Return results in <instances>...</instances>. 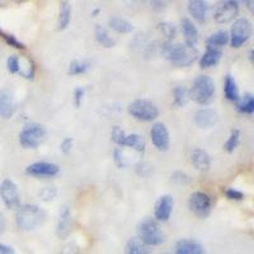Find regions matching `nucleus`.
Listing matches in <instances>:
<instances>
[{"label":"nucleus","mask_w":254,"mask_h":254,"mask_svg":"<svg viewBox=\"0 0 254 254\" xmlns=\"http://www.w3.org/2000/svg\"><path fill=\"white\" fill-rule=\"evenodd\" d=\"M162 54L178 67L190 66L198 58V50L187 44L172 45L171 42H165L162 45Z\"/></svg>","instance_id":"1"},{"label":"nucleus","mask_w":254,"mask_h":254,"mask_svg":"<svg viewBox=\"0 0 254 254\" xmlns=\"http://www.w3.org/2000/svg\"><path fill=\"white\" fill-rule=\"evenodd\" d=\"M47 219V212L37 205H23L18 207L15 214V222L20 230H35L38 226L44 225Z\"/></svg>","instance_id":"2"},{"label":"nucleus","mask_w":254,"mask_h":254,"mask_svg":"<svg viewBox=\"0 0 254 254\" xmlns=\"http://www.w3.org/2000/svg\"><path fill=\"white\" fill-rule=\"evenodd\" d=\"M215 92H216L215 81L208 75L197 76L190 89L188 90L190 98L193 99L196 103L202 104V106H207L214 101Z\"/></svg>","instance_id":"3"},{"label":"nucleus","mask_w":254,"mask_h":254,"mask_svg":"<svg viewBox=\"0 0 254 254\" xmlns=\"http://www.w3.org/2000/svg\"><path fill=\"white\" fill-rule=\"evenodd\" d=\"M137 239L145 246H160L165 242V234L158 221L145 219L137 225Z\"/></svg>","instance_id":"4"},{"label":"nucleus","mask_w":254,"mask_h":254,"mask_svg":"<svg viewBox=\"0 0 254 254\" xmlns=\"http://www.w3.org/2000/svg\"><path fill=\"white\" fill-rule=\"evenodd\" d=\"M47 131L45 126L37 122H31L19 132V144L26 149H36L45 141Z\"/></svg>","instance_id":"5"},{"label":"nucleus","mask_w":254,"mask_h":254,"mask_svg":"<svg viewBox=\"0 0 254 254\" xmlns=\"http://www.w3.org/2000/svg\"><path fill=\"white\" fill-rule=\"evenodd\" d=\"M252 33H253V24L251 20L246 17H240L231 26L230 33H229V37H230L229 42L233 47L239 49L251 38Z\"/></svg>","instance_id":"6"},{"label":"nucleus","mask_w":254,"mask_h":254,"mask_svg":"<svg viewBox=\"0 0 254 254\" xmlns=\"http://www.w3.org/2000/svg\"><path fill=\"white\" fill-rule=\"evenodd\" d=\"M128 113L140 121H154L158 119L159 110L155 104L147 99H136L128 106Z\"/></svg>","instance_id":"7"},{"label":"nucleus","mask_w":254,"mask_h":254,"mask_svg":"<svg viewBox=\"0 0 254 254\" xmlns=\"http://www.w3.org/2000/svg\"><path fill=\"white\" fill-rule=\"evenodd\" d=\"M211 206H212V201L206 192L196 190L193 193H190V198H188V207H190V212L199 219H205L210 215Z\"/></svg>","instance_id":"8"},{"label":"nucleus","mask_w":254,"mask_h":254,"mask_svg":"<svg viewBox=\"0 0 254 254\" xmlns=\"http://www.w3.org/2000/svg\"><path fill=\"white\" fill-rule=\"evenodd\" d=\"M0 196L8 208H18L20 206V193L17 185L10 178H5L0 183Z\"/></svg>","instance_id":"9"},{"label":"nucleus","mask_w":254,"mask_h":254,"mask_svg":"<svg viewBox=\"0 0 254 254\" xmlns=\"http://www.w3.org/2000/svg\"><path fill=\"white\" fill-rule=\"evenodd\" d=\"M238 14H239V3L235 0H226L216 6L214 18L217 23L225 24L231 22Z\"/></svg>","instance_id":"10"},{"label":"nucleus","mask_w":254,"mask_h":254,"mask_svg":"<svg viewBox=\"0 0 254 254\" xmlns=\"http://www.w3.org/2000/svg\"><path fill=\"white\" fill-rule=\"evenodd\" d=\"M150 137L154 146L160 151H167L171 144V136L167 126L163 122H156L150 130Z\"/></svg>","instance_id":"11"},{"label":"nucleus","mask_w":254,"mask_h":254,"mask_svg":"<svg viewBox=\"0 0 254 254\" xmlns=\"http://www.w3.org/2000/svg\"><path fill=\"white\" fill-rule=\"evenodd\" d=\"M60 172V167L55 163L36 162L26 168V173L32 177H54Z\"/></svg>","instance_id":"12"},{"label":"nucleus","mask_w":254,"mask_h":254,"mask_svg":"<svg viewBox=\"0 0 254 254\" xmlns=\"http://www.w3.org/2000/svg\"><path fill=\"white\" fill-rule=\"evenodd\" d=\"M72 219H71V211L67 205H64L60 208V215H59V222L56 226V235L60 239H65L69 237L71 233Z\"/></svg>","instance_id":"13"},{"label":"nucleus","mask_w":254,"mask_h":254,"mask_svg":"<svg viewBox=\"0 0 254 254\" xmlns=\"http://www.w3.org/2000/svg\"><path fill=\"white\" fill-rule=\"evenodd\" d=\"M174 199L169 194H164L159 198L155 206V219L158 221H168L173 212Z\"/></svg>","instance_id":"14"},{"label":"nucleus","mask_w":254,"mask_h":254,"mask_svg":"<svg viewBox=\"0 0 254 254\" xmlns=\"http://www.w3.org/2000/svg\"><path fill=\"white\" fill-rule=\"evenodd\" d=\"M219 121V113L212 108H201L194 115V124L199 128H208L217 124Z\"/></svg>","instance_id":"15"},{"label":"nucleus","mask_w":254,"mask_h":254,"mask_svg":"<svg viewBox=\"0 0 254 254\" xmlns=\"http://www.w3.org/2000/svg\"><path fill=\"white\" fill-rule=\"evenodd\" d=\"M15 102L13 98L12 93L8 90L0 92V116L3 119H10L15 112Z\"/></svg>","instance_id":"16"},{"label":"nucleus","mask_w":254,"mask_h":254,"mask_svg":"<svg viewBox=\"0 0 254 254\" xmlns=\"http://www.w3.org/2000/svg\"><path fill=\"white\" fill-rule=\"evenodd\" d=\"M176 254H205V248L193 239H181L177 243Z\"/></svg>","instance_id":"17"},{"label":"nucleus","mask_w":254,"mask_h":254,"mask_svg":"<svg viewBox=\"0 0 254 254\" xmlns=\"http://www.w3.org/2000/svg\"><path fill=\"white\" fill-rule=\"evenodd\" d=\"M190 162H192V164H193L197 171L201 172H206L211 165V159L207 151H205L203 149H199V147L194 149L190 153Z\"/></svg>","instance_id":"18"},{"label":"nucleus","mask_w":254,"mask_h":254,"mask_svg":"<svg viewBox=\"0 0 254 254\" xmlns=\"http://www.w3.org/2000/svg\"><path fill=\"white\" fill-rule=\"evenodd\" d=\"M181 27H182V32L185 35L186 44L190 46H194L198 42V29H197L196 24L190 18H183L181 22Z\"/></svg>","instance_id":"19"},{"label":"nucleus","mask_w":254,"mask_h":254,"mask_svg":"<svg viewBox=\"0 0 254 254\" xmlns=\"http://www.w3.org/2000/svg\"><path fill=\"white\" fill-rule=\"evenodd\" d=\"M207 10L208 5L206 1H202V0H192L188 3V12L197 22L199 23H203L206 20V17H207Z\"/></svg>","instance_id":"20"},{"label":"nucleus","mask_w":254,"mask_h":254,"mask_svg":"<svg viewBox=\"0 0 254 254\" xmlns=\"http://www.w3.org/2000/svg\"><path fill=\"white\" fill-rule=\"evenodd\" d=\"M222 52L219 49H211L207 47L206 52L203 54L201 58H199V66L202 69H208V67H212L215 65H217L221 59Z\"/></svg>","instance_id":"21"},{"label":"nucleus","mask_w":254,"mask_h":254,"mask_svg":"<svg viewBox=\"0 0 254 254\" xmlns=\"http://www.w3.org/2000/svg\"><path fill=\"white\" fill-rule=\"evenodd\" d=\"M229 41H230L229 32L225 31V29H220V31L212 33L206 40V45H207V47H211V49H219V47L228 45Z\"/></svg>","instance_id":"22"},{"label":"nucleus","mask_w":254,"mask_h":254,"mask_svg":"<svg viewBox=\"0 0 254 254\" xmlns=\"http://www.w3.org/2000/svg\"><path fill=\"white\" fill-rule=\"evenodd\" d=\"M224 94L225 98L230 102H238L239 99V88L235 81L234 76L226 75L224 81Z\"/></svg>","instance_id":"23"},{"label":"nucleus","mask_w":254,"mask_h":254,"mask_svg":"<svg viewBox=\"0 0 254 254\" xmlns=\"http://www.w3.org/2000/svg\"><path fill=\"white\" fill-rule=\"evenodd\" d=\"M71 20V5L67 1H61L60 3V13H59L58 29L64 31L66 29Z\"/></svg>","instance_id":"24"},{"label":"nucleus","mask_w":254,"mask_h":254,"mask_svg":"<svg viewBox=\"0 0 254 254\" xmlns=\"http://www.w3.org/2000/svg\"><path fill=\"white\" fill-rule=\"evenodd\" d=\"M121 146L132 147L133 150L139 151L140 154H142L145 151V140L141 135H139V133H132V135H128L125 137Z\"/></svg>","instance_id":"25"},{"label":"nucleus","mask_w":254,"mask_h":254,"mask_svg":"<svg viewBox=\"0 0 254 254\" xmlns=\"http://www.w3.org/2000/svg\"><path fill=\"white\" fill-rule=\"evenodd\" d=\"M108 24L112 29L119 33H128L133 31V26L127 19L121 17H111L108 19Z\"/></svg>","instance_id":"26"},{"label":"nucleus","mask_w":254,"mask_h":254,"mask_svg":"<svg viewBox=\"0 0 254 254\" xmlns=\"http://www.w3.org/2000/svg\"><path fill=\"white\" fill-rule=\"evenodd\" d=\"M95 38H97V41H98L102 46L107 47V49L113 47L116 45V41L111 37L107 29L104 28V27L99 26V24L95 26Z\"/></svg>","instance_id":"27"},{"label":"nucleus","mask_w":254,"mask_h":254,"mask_svg":"<svg viewBox=\"0 0 254 254\" xmlns=\"http://www.w3.org/2000/svg\"><path fill=\"white\" fill-rule=\"evenodd\" d=\"M125 254H150L147 247L142 244L137 238H131L126 246Z\"/></svg>","instance_id":"28"},{"label":"nucleus","mask_w":254,"mask_h":254,"mask_svg":"<svg viewBox=\"0 0 254 254\" xmlns=\"http://www.w3.org/2000/svg\"><path fill=\"white\" fill-rule=\"evenodd\" d=\"M237 108L240 113L252 115L254 112V97L251 93H247L242 99H238Z\"/></svg>","instance_id":"29"},{"label":"nucleus","mask_w":254,"mask_h":254,"mask_svg":"<svg viewBox=\"0 0 254 254\" xmlns=\"http://www.w3.org/2000/svg\"><path fill=\"white\" fill-rule=\"evenodd\" d=\"M173 97H174V106L177 107H183L190 99V93L188 89L185 87H176L173 89Z\"/></svg>","instance_id":"30"},{"label":"nucleus","mask_w":254,"mask_h":254,"mask_svg":"<svg viewBox=\"0 0 254 254\" xmlns=\"http://www.w3.org/2000/svg\"><path fill=\"white\" fill-rule=\"evenodd\" d=\"M239 141H240V131L238 130V128H235V130L231 131L228 141H226L225 145H224V149H225L228 153H233V151L238 147V145H239Z\"/></svg>","instance_id":"31"},{"label":"nucleus","mask_w":254,"mask_h":254,"mask_svg":"<svg viewBox=\"0 0 254 254\" xmlns=\"http://www.w3.org/2000/svg\"><path fill=\"white\" fill-rule=\"evenodd\" d=\"M89 69V64L81 63V61L74 60L70 63L69 65V75H79V74H84Z\"/></svg>","instance_id":"32"},{"label":"nucleus","mask_w":254,"mask_h":254,"mask_svg":"<svg viewBox=\"0 0 254 254\" xmlns=\"http://www.w3.org/2000/svg\"><path fill=\"white\" fill-rule=\"evenodd\" d=\"M0 37L3 38V40L5 41V42L9 45V46L15 47V49H19V50H24V49H26V46H24V45L22 44L20 41H18L17 38H15V36L9 35V33L4 32L1 28H0Z\"/></svg>","instance_id":"33"},{"label":"nucleus","mask_w":254,"mask_h":254,"mask_svg":"<svg viewBox=\"0 0 254 254\" xmlns=\"http://www.w3.org/2000/svg\"><path fill=\"white\" fill-rule=\"evenodd\" d=\"M125 137H126V133L122 130L120 126H113L112 131H111V140H112L115 144L120 145L121 146L122 142H124Z\"/></svg>","instance_id":"34"},{"label":"nucleus","mask_w":254,"mask_h":254,"mask_svg":"<svg viewBox=\"0 0 254 254\" xmlns=\"http://www.w3.org/2000/svg\"><path fill=\"white\" fill-rule=\"evenodd\" d=\"M158 28L164 33L168 37V41H171L172 38H174L176 36V26L173 23H169V22H162V23L158 24Z\"/></svg>","instance_id":"35"},{"label":"nucleus","mask_w":254,"mask_h":254,"mask_svg":"<svg viewBox=\"0 0 254 254\" xmlns=\"http://www.w3.org/2000/svg\"><path fill=\"white\" fill-rule=\"evenodd\" d=\"M56 193H58V190H56L55 186H46V187L41 188L38 194L44 201H51V199L55 198Z\"/></svg>","instance_id":"36"},{"label":"nucleus","mask_w":254,"mask_h":254,"mask_svg":"<svg viewBox=\"0 0 254 254\" xmlns=\"http://www.w3.org/2000/svg\"><path fill=\"white\" fill-rule=\"evenodd\" d=\"M6 67L10 74H17L19 72V58L15 55L9 56L8 61H6Z\"/></svg>","instance_id":"37"},{"label":"nucleus","mask_w":254,"mask_h":254,"mask_svg":"<svg viewBox=\"0 0 254 254\" xmlns=\"http://www.w3.org/2000/svg\"><path fill=\"white\" fill-rule=\"evenodd\" d=\"M225 194L229 199H235V201H242L246 197V194L243 193L242 190H235V188H228V190H225Z\"/></svg>","instance_id":"38"},{"label":"nucleus","mask_w":254,"mask_h":254,"mask_svg":"<svg viewBox=\"0 0 254 254\" xmlns=\"http://www.w3.org/2000/svg\"><path fill=\"white\" fill-rule=\"evenodd\" d=\"M172 179H173L176 183H179V185H186V183L190 182V176H187V174L183 173V172H174V173L172 174Z\"/></svg>","instance_id":"39"},{"label":"nucleus","mask_w":254,"mask_h":254,"mask_svg":"<svg viewBox=\"0 0 254 254\" xmlns=\"http://www.w3.org/2000/svg\"><path fill=\"white\" fill-rule=\"evenodd\" d=\"M79 253H80V248L76 246L75 243H70V244L64 247V249L61 251L60 254H79Z\"/></svg>","instance_id":"40"},{"label":"nucleus","mask_w":254,"mask_h":254,"mask_svg":"<svg viewBox=\"0 0 254 254\" xmlns=\"http://www.w3.org/2000/svg\"><path fill=\"white\" fill-rule=\"evenodd\" d=\"M72 139L71 137H65V139L61 141V145H60V150L63 151L64 154H67L70 153V150H71L72 147Z\"/></svg>","instance_id":"41"},{"label":"nucleus","mask_w":254,"mask_h":254,"mask_svg":"<svg viewBox=\"0 0 254 254\" xmlns=\"http://www.w3.org/2000/svg\"><path fill=\"white\" fill-rule=\"evenodd\" d=\"M115 163H116V165H117V167L119 168H125L126 167V162H125V158H124V155H122V153H121V150H120V149H116L115 150Z\"/></svg>","instance_id":"42"},{"label":"nucleus","mask_w":254,"mask_h":254,"mask_svg":"<svg viewBox=\"0 0 254 254\" xmlns=\"http://www.w3.org/2000/svg\"><path fill=\"white\" fill-rule=\"evenodd\" d=\"M84 92H85V90H84V88H76L75 89V106L76 107H79V106H80V103H81V99H83V95H84Z\"/></svg>","instance_id":"43"},{"label":"nucleus","mask_w":254,"mask_h":254,"mask_svg":"<svg viewBox=\"0 0 254 254\" xmlns=\"http://www.w3.org/2000/svg\"><path fill=\"white\" fill-rule=\"evenodd\" d=\"M0 254H15V252L12 247L5 246V244H0Z\"/></svg>","instance_id":"44"},{"label":"nucleus","mask_w":254,"mask_h":254,"mask_svg":"<svg viewBox=\"0 0 254 254\" xmlns=\"http://www.w3.org/2000/svg\"><path fill=\"white\" fill-rule=\"evenodd\" d=\"M5 228H6L5 216L3 215V212H0V235L3 234L4 231H5Z\"/></svg>","instance_id":"45"},{"label":"nucleus","mask_w":254,"mask_h":254,"mask_svg":"<svg viewBox=\"0 0 254 254\" xmlns=\"http://www.w3.org/2000/svg\"><path fill=\"white\" fill-rule=\"evenodd\" d=\"M253 55H254V51L253 50H251V51H249V59H251V61H253Z\"/></svg>","instance_id":"46"},{"label":"nucleus","mask_w":254,"mask_h":254,"mask_svg":"<svg viewBox=\"0 0 254 254\" xmlns=\"http://www.w3.org/2000/svg\"><path fill=\"white\" fill-rule=\"evenodd\" d=\"M160 254H169V253H160Z\"/></svg>","instance_id":"47"}]
</instances>
